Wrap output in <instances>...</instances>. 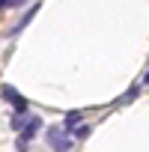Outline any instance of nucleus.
<instances>
[{"label": "nucleus", "mask_w": 149, "mask_h": 152, "mask_svg": "<svg viewBox=\"0 0 149 152\" xmlns=\"http://www.w3.org/2000/svg\"><path fill=\"white\" fill-rule=\"evenodd\" d=\"M45 140H48V146H51L54 152H69V149H72V143H74V140H72V134H69L63 125L48 128V131H45Z\"/></svg>", "instance_id": "nucleus-1"}, {"label": "nucleus", "mask_w": 149, "mask_h": 152, "mask_svg": "<svg viewBox=\"0 0 149 152\" xmlns=\"http://www.w3.org/2000/svg\"><path fill=\"white\" fill-rule=\"evenodd\" d=\"M0 96H3V99H6L15 110H30V102H27V99H24V96H21L12 84H3V87H0Z\"/></svg>", "instance_id": "nucleus-2"}, {"label": "nucleus", "mask_w": 149, "mask_h": 152, "mask_svg": "<svg viewBox=\"0 0 149 152\" xmlns=\"http://www.w3.org/2000/svg\"><path fill=\"white\" fill-rule=\"evenodd\" d=\"M39 9H42V6H39V3H33V6H30V9H27V12L21 15V21H18V24L12 27V36H18V33H24V27H27V24H30V21L36 18V12H39Z\"/></svg>", "instance_id": "nucleus-3"}, {"label": "nucleus", "mask_w": 149, "mask_h": 152, "mask_svg": "<svg viewBox=\"0 0 149 152\" xmlns=\"http://www.w3.org/2000/svg\"><path fill=\"white\" fill-rule=\"evenodd\" d=\"M39 128H42V116H36V113H30V119H27V125L21 128V134H24L27 140H36V134H39Z\"/></svg>", "instance_id": "nucleus-4"}, {"label": "nucleus", "mask_w": 149, "mask_h": 152, "mask_svg": "<svg viewBox=\"0 0 149 152\" xmlns=\"http://www.w3.org/2000/svg\"><path fill=\"white\" fill-rule=\"evenodd\" d=\"M27 119H30V110H15V116L9 119V128H12V131H21V128L27 125Z\"/></svg>", "instance_id": "nucleus-5"}, {"label": "nucleus", "mask_w": 149, "mask_h": 152, "mask_svg": "<svg viewBox=\"0 0 149 152\" xmlns=\"http://www.w3.org/2000/svg\"><path fill=\"white\" fill-rule=\"evenodd\" d=\"M78 122H84V113H81V110H69V113H66V119H63V128H66V131H72Z\"/></svg>", "instance_id": "nucleus-6"}, {"label": "nucleus", "mask_w": 149, "mask_h": 152, "mask_svg": "<svg viewBox=\"0 0 149 152\" xmlns=\"http://www.w3.org/2000/svg\"><path fill=\"white\" fill-rule=\"evenodd\" d=\"M69 134H72V140H87V137L93 134V125H84V122H78V125H74V128L69 131Z\"/></svg>", "instance_id": "nucleus-7"}, {"label": "nucleus", "mask_w": 149, "mask_h": 152, "mask_svg": "<svg viewBox=\"0 0 149 152\" xmlns=\"http://www.w3.org/2000/svg\"><path fill=\"white\" fill-rule=\"evenodd\" d=\"M137 96H140V84H134V87H131V90H128L125 96H119V99H116L113 104H128V102H134Z\"/></svg>", "instance_id": "nucleus-8"}, {"label": "nucleus", "mask_w": 149, "mask_h": 152, "mask_svg": "<svg viewBox=\"0 0 149 152\" xmlns=\"http://www.w3.org/2000/svg\"><path fill=\"white\" fill-rule=\"evenodd\" d=\"M30 143H33V140H27L24 134H18V140H15V149H18V152H27V149H30Z\"/></svg>", "instance_id": "nucleus-9"}, {"label": "nucleus", "mask_w": 149, "mask_h": 152, "mask_svg": "<svg viewBox=\"0 0 149 152\" xmlns=\"http://www.w3.org/2000/svg\"><path fill=\"white\" fill-rule=\"evenodd\" d=\"M12 6V0H0V12H3V9H9Z\"/></svg>", "instance_id": "nucleus-10"}]
</instances>
